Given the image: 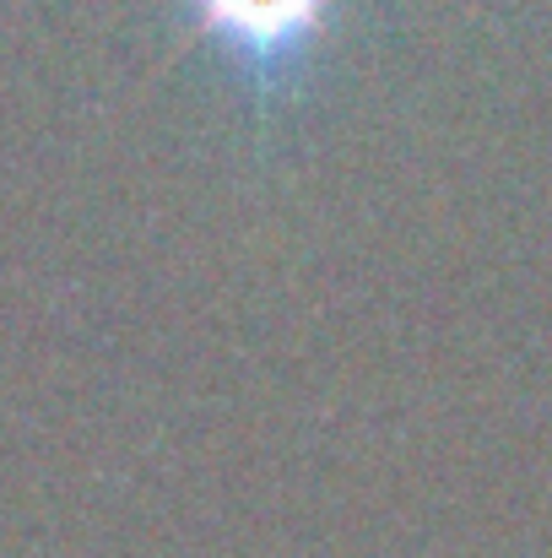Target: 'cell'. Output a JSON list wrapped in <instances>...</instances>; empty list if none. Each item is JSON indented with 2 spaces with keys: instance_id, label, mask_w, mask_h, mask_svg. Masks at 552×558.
I'll return each instance as SVG.
<instances>
[{
  "instance_id": "cell-1",
  "label": "cell",
  "mask_w": 552,
  "mask_h": 558,
  "mask_svg": "<svg viewBox=\"0 0 552 558\" xmlns=\"http://www.w3.org/2000/svg\"><path fill=\"white\" fill-rule=\"evenodd\" d=\"M189 5L200 33H211L228 49L255 98H271L298 76L331 11V0H189Z\"/></svg>"
}]
</instances>
